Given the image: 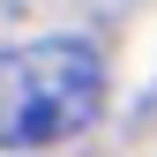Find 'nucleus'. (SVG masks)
<instances>
[{
	"label": "nucleus",
	"instance_id": "obj_1",
	"mask_svg": "<svg viewBox=\"0 0 157 157\" xmlns=\"http://www.w3.org/2000/svg\"><path fill=\"white\" fill-rule=\"evenodd\" d=\"M105 112V60L82 37H37L0 52V150H45Z\"/></svg>",
	"mask_w": 157,
	"mask_h": 157
}]
</instances>
